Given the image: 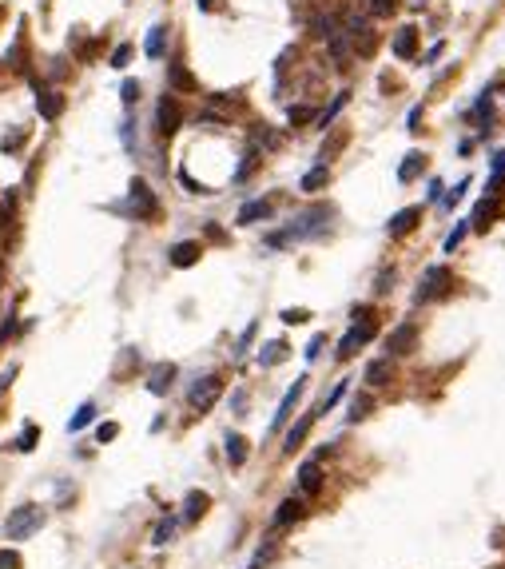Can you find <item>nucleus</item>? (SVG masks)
<instances>
[{
    "instance_id": "nucleus-1",
    "label": "nucleus",
    "mask_w": 505,
    "mask_h": 569,
    "mask_svg": "<svg viewBox=\"0 0 505 569\" xmlns=\"http://www.w3.org/2000/svg\"><path fill=\"white\" fill-rule=\"evenodd\" d=\"M40 526H44V509L40 506H21V509H12V518L4 521V534H9V541H28Z\"/></svg>"
},
{
    "instance_id": "nucleus-2",
    "label": "nucleus",
    "mask_w": 505,
    "mask_h": 569,
    "mask_svg": "<svg viewBox=\"0 0 505 569\" xmlns=\"http://www.w3.org/2000/svg\"><path fill=\"white\" fill-rule=\"evenodd\" d=\"M123 215H132V219H152L155 211H160V204H155L152 187L143 179H132V187H128V204L120 207Z\"/></svg>"
},
{
    "instance_id": "nucleus-3",
    "label": "nucleus",
    "mask_w": 505,
    "mask_h": 569,
    "mask_svg": "<svg viewBox=\"0 0 505 569\" xmlns=\"http://www.w3.org/2000/svg\"><path fill=\"white\" fill-rule=\"evenodd\" d=\"M219 394H223V378L219 375H203V378H195L192 382V390H187V402H192L195 410H211L215 402H219Z\"/></svg>"
},
{
    "instance_id": "nucleus-4",
    "label": "nucleus",
    "mask_w": 505,
    "mask_h": 569,
    "mask_svg": "<svg viewBox=\"0 0 505 569\" xmlns=\"http://www.w3.org/2000/svg\"><path fill=\"white\" fill-rule=\"evenodd\" d=\"M454 287V275H450V267H426V275H422V287H418V303L422 299H438V295H445Z\"/></svg>"
},
{
    "instance_id": "nucleus-5",
    "label": "nucleus",
    "mask_w": 505,
    "mask_h": 569,
    "mask_svg": "<svg viewBox=\"0 0 505 569\" xmlns=\"http://www.w3.org/2000/svg\"><path fill=\"white\" fill-rule=\"evenodd\" d=\"M179 123H183L179 104H175L172 96H163V100L155 104V128H160V136H175L179 132Z\"/></svg>"
},
{
    "instance_id": "nucleus-6",
    "label": "nucleus",
    "mask_w": 505,
    "mask_h": 569,
    "mask_svg": "<svg viewBox=\"0 0 505 569\" xmlns=\"http://www.w3.org/2000/svg\"><path fill=\"white\" fill-rule=\"evenodd\" d=\"M418 343V326L414 323H398L394 331H390V338H386V355H410Z\"/></svg>"
},
{
    "instance_id": "nucleus-7",
    "label": "nucleus",
    "mask_w": 505,
    "mask_h": 569,
    "mask_svg": "<svg viewBox=\"0 0 505 569\" xmlns=\"http://www.w3.org/2000/svg\"><path fill=\"white\" fill-rule=\"evenodd\" d=\"M303 390H306V378H294V382H291V390L283 394V402H279V410H274V418H271V430L287 426V418L294 414V407H299V398H303Z\"/></svg>"
},
{
    "instance_id": "nucleus-8",
    "label": "nucleus",
    "mask_w": 505,
    "mask_h": 569,
    "mask_svg": "<svg viewBox=\"0 0 505 569\" xmlns=\"http://www.w3.org/2000/svg\"><path fill=\"white\" fill-rule=\"evenodd\" d=\"M207 506H211V498H207L203 490H192V494L183 498V514H179V521H183V526H192V521H199L203 514H207Z\"/></svg>"
},
{
    "instance_id": "nucleus-9",
    "label": "nucleus",
    "mask_w": 505,
    "mask_h": 569,
    "mask_svg": "<svg viewBox=\"0 0 505 569\" xmlns=\"http://www.w3.org/2000/svg\"><path fill=\"white\" fill-rule=\"evenodd\" d=\"M172 378H175L172 363H155L152 370H148V390H152V394H167V390H172Z\"/></svg>"
},
{
    "instance_id": "nucleus-10",
    "label": "nucleus",
    "mask_w": 505,
    "mask_h": 569,
    "mask_svg": "<svg viewBox=\"0 0 505 569\" xmlns=\"http://www.w3.org/2000/svg\"><path fill=\"white\" fill-rule=\"evenodd\" d=\"M314 418H318V410H311V414H303V418H299V422H294L291 430H287V442H283V450H287V454H294V450L303 446V438L311 434Z\"/></svg>"
},
{
    "instance_id": "nucleus-11",
    "label": "nucleus",
    "mask_w": 505,
    "mask_h": 569,
    "mask_svg": "<svg viewBox=\"0 0 505 569\" xmlns=\"http://www.w3.org/2000/svg\"><path fill=\"white\" fill-rule=\"evenodd\" d=\"M303 514H306L303 498H283V502H279V509H274V526H279V529H283V526H294Z\"/></svg>"
},
{
    "instance_id": "nucleus-12",
    "label": "nucleus",
    "mask_w": 505,
    "mask_h": 569,
    "mask_svg": "<svg viewBox=\"0 0 505 569\" xmlns=\"http://www.w3.org/2000/svg\"><path fill=\"white\" fill-rule=\"evenodd\" d=\"M36 108H40L44 120H56V116L64 112V100L52 88H40V84H36Z\"/></svg>"
},
{
    "instance_id": "nucleus-13",
    "label": "nucleus",
    "mask_w": 505,
    "mask_h": 569,
    "mask_svg": "<svg viewBox=\"0 0 505 569\" xmlns=\"http://www.w3.org/2000/svg\"><path fill=\"white\" fill-rule=\"evenodd\" d=\"M299 490H303V494H318V490H323V470H318L314 458L299 466Z\"/></svg>"
},
{
    "instance_id": "nucleus-14",
    "label": "nucleus",
    "mask_w": 505,
    "mask_h": 569,
    "mask_svg": "<svg viewBox=\"0 0 505 569\" xmlns=\"http://www.w3.org/2000/svg\"><path fill=\"white\" fill-rule=\"evenodd\" d=\"M418 219H422V207H402L398 215H390V223H386V231H390V235H406L410 227L418 223Z\"/></svg>"
},
{
    "instance_id": "nucleus-15",
    "label": "nucleus",
    "mask_w": 505,
    "mask_h": 569,
    "mask_svg": "<svg viewBox=\"0 0 505 569\" xmlns=\"http://www.w3.org/2000/svg\"><path fill=\"white\" fill-rule=\"evenodd\" d=\"M259 219H271V204H267V199H251V204H243L235 223L247 227V223H259Z\"/></svg>"
},
{
    "instance_id": "nucleus-16",
    "label": "nucleus",
    "mask_w": 505,
    "mask_h": 569,
    "mask_svg": "<svg viewBox=\"0 0 505 569\" xmlns=\"http://www.w3.org/2000/svg\"><path fill=\"white\" fill-rule=\"evenodd\" d=\"M199 255H203V247L192 243V239H187V243H175L172 247V267H195Z\"/></svg>"
},
{
    "instance_id": "nucleus-17",
    "label": "nucleus",
    "mask_w": 505,
    "mask_h": 569,
    "mask_svg": "<svg viewBox=\"0 0 505 569\" xmlns=\"http://www.w3.org/2000/svg\"><path fill=\"white\" fill-rule=\"evenodd\" d=\"M497 211H501V204H497V195L482 199V204H477V211H474V219H470V227H474V231H485V227H489V219H494Z\"/></svg>"
},
{
    "instance_id": "nucleus-18",
    "label": "nucleus",
    "mask_w": 505,
    "mask_h": 569,
    "mask_svg": "<svg viewBox=\"0 0 505 569\" xmlns=\"http://www.w3.org/2000/svg\"><path fill=\"white\" fill-rule=\"evenodd\" d=\"M163 48H167V28H163V24H155V28L148 32V40H143V52H148L152 60H160Z\"/></svg>"
},
{
    "instance_id": "nucleus-19",
    "label": "nucleus",
    "mask_w": 505,
    "mask_h": 569,
    "mask_svg": "<svg viewBox=\"0 0 505 569\" xmlns=\"http://www.w3.org/2000/svg\"><path fill=\"white\" fill-rule=\"evenodd\" d=\"M366 382H370V387H386V382H390V358H374V363L366 366Z\"/></svg>"
},
{
    "instance_id": "nucleus-20",
    "label": "nucleus",
    "mask_w": 505,
    "mask_h": 569,
    "mask_svg": "<svg viewBox=\"0 0 505 569\" xmlns=\"http://www.w3.org/2000/svg\"><path fill=\"white\" fill-rule=\"evenodd\" d=\"M414 48H418V32H414V28H402V32L394 36V56L410 60V56H414Z\"/></svg>"
},
{
    "instance_id": "nucleus-21",
    "label": "nucleus",
    "mask_w": 505,
    "mask_h": 569,
    "mask_svg": "<svg viewBox=\"0 0 505 569\" xmlns=\"http://www.w3.org/2000/svg\"><path fill=\"white\" fill-rule=\"evenodd\" d=\"M326 183H331V167L318 163V167H311V172L303 175V192H318V187H326Z\"/></svg>"
},
{
    "instance_id": "nucleus-22",
    "label": "nucleus",
    "mask_w": 505,
    "mask_h": 569,
    "mask_svg": "<svg viewBox=\"0 0 505 569\" xmlns=\"http://www.w3.org/2000/svg\"><path fill=\"white\" fill-rule=\"evenodd\" d=\"M227 462H231V466H243V462H247V438L243 434H227Z\"/></svg>"
},
{
    "instance_id": "nucleus-23",
    "label": "nucleus",
    "mask_w": 505,
    "mask_h": 569,
    "mask_svg": "<svg viewBox=\"0 0 505 569\" xmlns=\"http://www.w3.org/2000/svg\"><path fill=\"white\" fill-rule=\"evenodd\" d=\"M287 358V343L283 338H274V343H267L263 350H259V366H274V363H283Z\"/></svg>"
},
{
    "instance_id": "nucleus-24",
    "label": "nucleus",
    "mask_w": 505,
    "mask_h": 569,
    "mask_svg": "<svg viewBox=\"0 0 505 569\" xmlns=\"http://www.w3.org/2000/svg\"><path fill=\"white\" fill-rule=\"evenodd\" d=\"M36 442H40V426H24L21 438L12 442V450H21V454H32V450H36Z\"/></svg>"
},
{
    "instance_id": "nucleus-25",
    "label": "nucleus",
    "mask_w": 505,
    "mask_h": 569,
    "mask_svg": "<svg viewBox=\"0 0 505 569\" xmlns=\"http://www.w3.org/2000/svg\"><path fill=\"white\" fill-rule=\"evenodd\" d=\"M91 418H96V402H84V407H76V414L68 418V430L76 434V430H84V426H88Z\"/></svg>"
},
{
    "instance_id": "nucleus-26",
    "label": "nucleus",
    "mask_w": 505,
    "mask_h": 569,
    "mask_svg": "<svg viewBox=\"0 0 505 569\" xmlns=\"http://www.w3.org/2000/svg\"><path fill=\"white\" fill-rule=\"evenodd\" d=\"M175 529H179V518H163L152 534V546H167V541L175 538Z\"/></svg>"
},
{
    "instance_id": "nucleus-27",
    "label": "nucleus",
    "mask_w": 505,
    "mask_h": 569,
    "mask_svg": "<svg viewBox=\"0 0 505 569\" xmlns=\"http://www.w3.org/2000/svg\"><path fill=\"white\" fill-rule=\"evenodd\" d=\"M422 155H418V152H410V155H406V163H402V167H398V179H402V183H410V179H418V172H422Z\"/></svg>"
},
{
    "instance_id": "nucleus-28",
    "label": "nucleus",
    "mask_w": 505,
    "mask_h": 569,
    "mask_svg": "<svg viewBox=\"0 0 505 569\" xmlns=\"http://www.w3.org/2000/svg\"><path fill=\"white\" fill-rule=\"evenodd\" d=\"M346 100H350V92H338V96H334V104H331V108H326L323 116H314V120H318V128H326V123H334V116H338V112H343V108H346Z\"/></svg>"
},
{
    "instance_id": "nucleus-29",
    "label": "nucleus",
    "mask_w": 505,
    "mask_h": 569,
    "mask_svg": "<svg viewBox=\"0 0 505 569\" xmlns=\"http://www.w3.org/2000/svg\"><path fill=\"white\" fill-rule=\"evenodd\" d=\"M346 390H350V387H346V378H343V382H338V387H334L331 394H326L323 402H318V414H326V410H334V407H338V402L346 398Z\"/></svg>"
},
{
    "instance_id": "nucleus-30",
    "label": "nucleus",
    "mask_w": 505,
    "mask_h": 569,
    "mask_svg": "<svg viewBox=\"0 0 505 569\" xmlns=\"http://www.w3.org/2000/svg\"><path fill=\"white\" fill-rule=\"evenodd\" d=\"M167 76H172V84H175V88H187V92L195 88V80H192V72L183 68V64H172V68H167Z\"/></svg>"
},
{
    "instance_id": "nucleus-31",
    "label": "nucleus",
    "mask_w": 505,
    "mask_h": 569,
    "mask_svg": "<svg viewBox=\"0 0 505 569\" xmlns=\"http://www.w3.org/2000/svg\"><path fill=\"white\" fill-rule=\"evenodd\" d=\"M331 52H334V60H338V68L350 60V48H346V36H343V32H334V36H331Z\"/></svg>"
},
{
    "instance_id": "nucleus-32",
    "label": "nucleus",
    "mask_w": 505,
    "mask_h": 569,
    "mask_svg": "<svg viewBox=\"0 0 505 569\" xmlns=\"http://www.w3.org/2000/svg\"><path fill=\"white\" fill-rule=\"evenodd\" d=\"M370 394H354L350 398V422H358V418H366V410H370Z\"/></svg>"
},
{
    "instance_id": "nucleus-33",
    "label": "nucleus",
    "mask_w": 505,
    "mask_h": 569,
    "mask_svg": "<svg viewBox=\"0 0 505 569\" xmlns=\"http://www.w3.org/2000/svg\"><path fill=\"white\" fill-rule=\"evenodd\" d=\"M465 231H470V223H457L454 231L445 235V251L454 255V247H462V239H465Z\"/></svg>"
},
{
    "instance_id": "nucleus-34",
    "label": "nucleus",
    "mask_w": 505,
    "mask_h": 569,
    "mask_svg": "<svg viewBox=\"0 0 505 569\" xmlns=\"http://www.w3.org/2000/svg\"><path fill=\"white\" fill-rule=\"evenodd\" d=\"M255 331H259V323H251V326H247V331L239 335V343H235V358H243V355H247V346H251Z\"/></svg>"
},
{
    "instance_id": "nucleus-35",
    "label": "nucleus",
    "mask_w": 505,
    "mask_h": 569,
    "mask_svg": "<svg viewBox=\"0 0 505 569\" xmlns=\"http://www.w3.org/2000/svg\"><path fill=\"white\" fill-rule=\"evenodd\" d=\"M465 192H470V179H462V183H457V187H454V192H442V207H454V204H457V199H462Z\"/></svg>"
},
{
    "instance_id": "nucleus-36",
    "label": "nucleus",
    "mask_w": 505,
    "mask_h": 569,
    "mask_svg": "<svg viewBox=\"0 0 505 569\" xmlns=\"http://www.w3.org/2000/svg\"><path fill=\"white\" fill-rule=\"evenodd\" d=\"M24 558L16 553V549H0V569H21Z\"/></svg>"
},
{
    "instance_id": "nucleus-37",
    "label": "nucleus",
    "mask_w": 505,
    "mask_h": 569,
    "mask_svg": "<svg viewBox=\"0 0 505 569\" xmlns=\"http://www.w3.org/2000/svg\"><path fill=\"white\" fill-rule=\"evenodd\" d=\"M120 96H123V104H128V108H132V104L140 100V84H135V80H123Z\"/></svg>"
},
{
    "instance_id": "nucleus-38",
    "label": "nucleus",
    "mask_w": 505,
    "mask_h": 569,
    "mask_svg": "<svg viewBox=\"0 0 505 569\" xmlns=\"http://www.w3.org/2000/svg\"><path fill=\"white\" fill-rule=\"evenodd\" d=\"M128 60H132V44H120V48L111 52V68H123Z\"/></svg>"
},
{
    "instance_id": "nucleus-39",
    "label": "nucleus",
    "mask_w": 505,
    "mask_h": 569,
    "mask_svg": "<svg viewBox=\"0 0 505 569\" xmlns=\"http://www.w3.org/2000/svg\"><path fill=\"white\" fill-rule=\"evenodd\" d=\"M116 434H120V426H116V422H100V426H96V442H111Z\"/></svg>"
},
{
    "instance_id": "nucleus-40",
    "label": "nucleus",
    "mask_w": 505,
    "mask_h": 569,
    "mask_svg": "<svg viewBox=\"0 0 505 569\" xmlns=\"http://www.w3.org/2000/svg\"><path fill=\"white\" fill-rule=\"evenodd\" d=\"M12 335H16V315H4V323H0V343H9Z\"/></svg>"
},
{
    "instance_id": "nucleus-41",
    "label": "nucleus",
    "mask_w": 505,
    "mask_h": 569,
    "mask_svg": "<svg viewBox=\"0 0 505 569\" xmlns=\"http://www.w3.org/2000/svg\"><path fill=\"white\" fill-rule=\"evenodd\" d=\"M132 128H135L132 120H123V123H120V140H123V148H128V152L135 148V136H132Z\"/></svg>"
},
{
    "instance_id": "nucleus-42",
    "label": "nucleus",
    "mask_w": 505,
    "mask_h": 569,
    "mask_svg": "<svg viewBox=\"0 0 505 569\" xmlns=\"http://www.w3.org/2000/svg\"><path fill=\"white\" fill-rule=\"evenodd\" d=\"M287 116H291V123H311L314 120V108H291Z\"/></svg>"
},
{
    "instance_id": "nucleus-43",
    "label": "nucleus",
    "mask_w": 505,
    "mask_h": 569,
    "mask_svg": "<svg viewBox=\"0 0 505 569\" xmlns=\"http://www.w3.org/2000/svg\"><path fill=\"white\" fill-rule=\"evenodd\" d=\"M306 319H311V315H306V311H303V306H291V311H283V323H306Z\"/></svg>"
},
{
    "instance_id": "nucleus-44",
    "label": "nucleus",
    "mask_w": 505,
    "mask_h": 569,
    "mask_svg": "<svg viewBox=\"0 0 505 569\" xmlns=\"http://www.w3.org/2000/svg\"><path fill=\"white\" fill-rule=\"evenodd\" d=\"M370 9L378 12V16H390V12L398 9V0H370Z\"/></svg>"
},
{
    "instance_id": "nucleus-45",
    "label": "nucleus",
    "mask_w": 505,
    "mask_h": 569,
    "mask_svg": "<svg viewBox=\"0 0 505 569\" xmlns=\"http://www.w3.org/2000/svg\"><path fill=\"white\" fill-rule=\"evenodd\" d=\"M323 343H326L323 335H314L311 343H306V350H303V355H306V358H311V363H314V358H318V350H323Z\"/></svg>"
},
{
    "instance_id": "nucleus-46",
    "label": "nucleus",
    "mask_w": 505,
    "mask_h": 569,
    "mask_svg": "<svg viewBox=\"0 0 505 569\" xmlns=\"http://www.w3.org/2000/svg\"><path fill=\"white\" fill-rule=\"evenodd\" d=\"M12 378H16V366H4V375H0V398L9 394V387H12Z\"/></svg>"
},
{
    "instance_id": "nucleus-47",
    "label": "nucleus",
    "mask_w": 505,
    "mask_h": 569,
    "mask_svg": "<svg viewBox=\"0 0 505 569\" xmlns=\"http://www.w3.org/2000/svg\"><path fill=\"white\" fill-rule=\"evenodd\" d=\"M231 410H235V414H243V410H247V390H235V398H231Z\"/></svg>"
},
{
    "instance_id": "nucleus-48",
    "label": "nucleus",
    "mask_w": 505,
    "mask_h": 569,
    "mask_svg": "<svg viewBox=\"0 0 505 569\" xmlns=\"http://www.w3.org/2000/svg\"><path fill=\"white\" fill-rule=\"evenodd\" d=\"M442 192H445V187H442V183H430V192H426V195H430V204H438V199H442Z\"/></svg>"
},
{
    "instance_id": "nucleus-49",
    "label": "nucleus",
    "mask_w": 505,
    "mask_h": 569,
    "mask_svg": "<svg viewBox=\"0 0 505 569\" xmlns=\"http://www.w3.org/2000/svg\"><path fill=\"white\" fill-rule=\"evenodd\" d=\"M390 283H394V271H390V275H378V291H390Z\"/></svg>"
},
{
    "instance_id": "nucleus-50",
    "label": "nucleus",
    "mask_w": 505,
    "mask_h": 569,
    "mask_svg": "<svg viewBox=\"0 0 505 569\" xmlns=\"http://www.w3.org/2000/svg\"><path fill=\"white\" fill-rule=\"evenodd\" d=\"M418 120H422V108H414V112H410V120H406V123H410V132H418Z\"/></svg>"
},
{
    "instance_id": "nucleus-51",
    "label": "nucleus",
    "mask_w": 505,
    "mask_h": 569,
    "mask_svg": "<svg viewBox=\"0 0 505 569\" xmlns=\"http://www.w3.org/2000/svg\"><path fill=\"white\" fill-rule=\"evenodd\" d=\"M494 175H505V152H501V155H497V160H494Z\"/></svg>"
},
{
    "instance_id": "nucleus-52",
    "label": "nucleus",
    "mask_w": 505,
    "mask_h": 569,
    "mask_svg": "<svg viewBox=\"0 0 505 569\" xmlns=\"http://www.w3.org/2000/svg\"><path fill=\"white\" fill-rule=\"evenodd\" d=\"M195 4H199V9H211V4H215V0H195Z\"/></svg>"
},
{
    "instance_id": "nucleus-53",
    "label": "nucleus",
    "mask_w": 505,
    "mask_h": 569,
    "mask_svg": "<svg viewBox=\"0 0 505 569\" xmlns=\"http://www.w3.org/2000/svg\"><path fill=\"white\" fill-rule=\"evenodd\" d=\"M0 275H4V271H0Z\"/></svg>"
}]
</instances>
